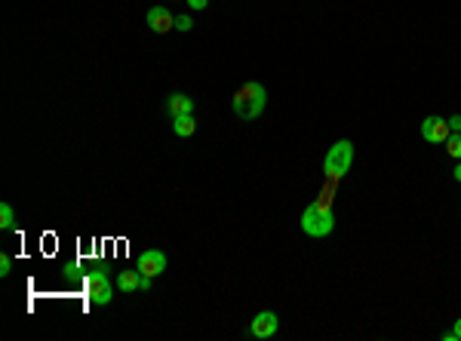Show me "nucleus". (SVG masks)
Segmentation results:
<instances>
[{
  "mask_svg": "<svg viewBox=\"0 0 461 341\" xmlns=\"http://www.w3.org/2000/svg\"><path fill=\"white\" fill-rule=\"evenodd\" d=\"M144 22H148V28L154 31V34H167L169 28H175V16L167 10V6H151L148 16H144Z\"/></svg>",
  "mask_w": 461,
  "mask_h": 341,
  "instance_id": "obj_7",
  "label": "nucleus"
},
{
  "mask_svg": "<svg viewBox=\"0 0 461 341\" xmlns=\"http://www.w3.org/2000/svg\"><path fill=\"white\" fill-rule=\"evenodd\" d=\"M449 135H452L449 120H443V117H425L421 120V139L431 142V145H446Z\"/></svg>",
  "mask_w": 461,
  "mask_h": 341,
  "instance_id": "obj_5",
  "label": "nucleus"
},
{
  "mask_svg": "<svg viewBox=\"0 0 461 341\" xmlns=\"http://www.w3.org/2000/svg\"><path fill=\"white\" fill-rule=\"evenodd\" d=\"M117 289L120 292H138L142 289V271H123L117 277Z\"/></svg>",
  "mask_w": 461,
  "mask_h": 341,
  "instance_id": "obj_10",
  "label": "nucleus"
},
{
  "mask_svg": "<svg viewBox=\"0 0 461 341\" xmlns=\"http://www.w3.org/2000/svg\"><path fill=\"white\" fill-rule=\"evenodd\" d=\"M87 289H89L92 305H108V301L114 298V283L108 280V274H105V271L87 274Z\"/></svg>",
  "mask_w": 461,
  "mask_h": 341,
  "instance_id": "obj_4",
  "label": "nucleus"
},
{
  "mask_svg": "<svg viewBox=\"0 0 461 341\" xmlns=\"http://www.w3.org/2000/svg\"><path fill=\"white\" fill-rule=\"evenodd\" d=\"M277 326H280V320H277L274 311H261L253 317V326H249V332H253V338H271L277 332Z\"/></svg>",
  "mask_w": 461,
  "mask_h": 341,
  "instance_id": "obj_8",
  "label": "nucleus"
},
{
  "mask_svg": "<svg viewBox=\"0 0 461 341\" xmlns=\"http://www.w3.org/2000/svg\"><path fill=\"white\" fill-rule=\"evenodd\" d=\"M335 228V215H332V206L329 203H311V206H305V212H301V231L308 234V237H329Z\"/></svg>",
  "mask_w": 461,
  "mask_h": 341,
  "instance_id": "obj_2",
  "label": "nucleus"
},
{
  "mask_svg": "<svg viewBox=\"0 0 461 341\" xmlns=\"http://www.w3.org/2000/svg\"><path fill=\"white\" fill-rule=\"evenodd\" d=\"M136 267L142 274H148V277H157V274L167 271V255H163L160 249H144V252L138 255Z\"/></svg>",
  "mask_w": 461,
  "mask_h": 341,
  "instance_id": "obj_6",
  "label": "nucleus"
},
{
  "mask_svg": "<svg viewBox=\"0 0 461 341\" xmlns=\"http://www.w3.org/2000/svg\"><path fill=\"white\" fill-rule=\"evenodd\" d=\"M10 271H12V258L10 255H0V277H10Z\"/></svg>",
  "mask_w": 461,
  "mask_h": 341,
  "instance_id": "obj_14",
  "label": "nucleus"
},
{
  "mask_svg": "<svg viewBox=\"0 0 461 341\" xmlns=\"http://www.w3.org/2000/svg\"><path fill=\"white\" fill-rule=\"evenodd\" d=\"M443 341H458V336H455V329H452V332H443Z\"/></svg>",
  "mask_w": 461,
  "mask_h": 341,
  "instance_id": "obj_18",
  "label": "nucleus"
},
{
  "mask_svg": "<svg viewBox=\"0 0 461 341\" xmlns=\"http://www.w3.org/2000/svg\"><path fill=\"white\" fill-rule=\"evenodd\" d=\"M175 28H179V31H191V28H194V22H191V16H179V19H175Z\"/></svg>",
  "mask_w": 461,
  "mask_h": 341,
  "instance_id": "obj_15",
  "label": "nucleus"
},
{
  "mask_svg": "<svg viewBox=\"0 0 461 341\" xmlns=\"http://www.w3.org/2000/svg\"><path fill=\"white\" fill-rule=\"evenodd\" d=\"M194 129H197V123H194V117H191V114H179V117H173V133H175V135L188 139V135H194Z\"/></svg>",
  "mask_w": 461,
  "mask_h": 341,
  "instance_id": "obj_11",
  "label": "nucleus"
},
{
  "mask_svg": "<svg viewBox=\"0 0 461 341\" xmlns=\"http://www.w3.org/2000/svg\"><path fill=\"white\" fill-rule=\"evenodd\" d=\"M265 104H268V89L255 80L243 83L234 93V98H231V108H234V114L240 117V120H259Z\"/></svg>",
  "mask_w": 461,
  "mask_h": 341,
  "instance_id": "obj_1",
  "label": "nucleus"
},
{
  "mask_svg": "<svg viewBox=\"0 0 461 341\" xmlns=\"http://www.w3.org/2000/svg\"><path fill=\"white\" fill-rule=\"evenodd\" d=\"M452 179L461 182V160H458V166H455V173H452Z\"/></svg>",
  "mask_w": 461,
  "mask_h": 341,
  "instance_id": "obj_19",
  "label": "nucleus"
},
{
  "mask_svg": "<svg viewBox=\"0 0 461 341\" xmlns=\"http://www.w3.org/2000/svg\"><path fill=\"white\" fill-rule=\"evenodd\" d=\"M188 3H191V10H206L209 0H188Z\"/></svg>",
  "mask_w": 461,
  "mask_h": 341,
  "instance_id": "obj_17",
  "label": "nucleus"
},
{
  "mask_svg": "<svg viewBox=\"0 0 461 341\" xmlns=\"http://www.w3.org/2000/svg\"><path fill=\"white\" fill-rule=\"evenodd\" d=\"M455 336H458V341H461V320H455Z\"/></svg>",
  "mask_w": 461,
  "mask_h": 341,
  "instance_id": "obj_20",
  "label": "nucleus"
},
{
  "mask_svg": "<svg viewBox=\"0 0 461 341\" xmlns=\"http://www.w3.org/2000/svg\"><path fill=\"white\" fill-rule=\"evenodd\" d=\"M167 114L169 117H179V114H194V98L184 96V93H175L167 98Z\"/></svg>",
  "mask_w": 461,
  "mask_h": 341,
  "instance_id": "obj_9",
  "label": "nucleus"
},
{
  "mask_svg": "<svg viewBox=\"0 0 461 341\" xmlns=\"http://www.w3.org/2000/svg\"><path fill=\"white\" fill-rule=\"evenodd\" d=\"M449 129H452V133H461V114L449 117Z\"/></svg>",
  "mask_w": 461,
  "mask_h": 341,
  "instance_id": "obj_16",
  "label": "nucleus"
},
{
  "mask_svg": "<svg viewBox=\"0 0 461 341\" xmlns=\"http://www.w3.org/2000/svg\"><path fill=\"white\" fill-rule=\"evenodd\" d=\"M351 163H354V145L347 139H339L329 148L326 160H323V173H326L329 182H341L347 175V169H351Z\"/></svg>",
  "mask_w": 461,
  "mask_h": 341,
  "instance_id": "obj_3",
  "label": "nucleus"
},
{
  "mask_svg": "<svg viewBox=\"0 0 461 341\" xmlns=\"http://www.w3.org/2000/svg\"><path fill=\"white\" fill-rule=\"evenodd\" d=\"M446 151H449L455 160H461V133H452L449 139H446Z\"/></svg>",
  "mask_w": 461,
  "mask_h": 341,
  "instance_id": "obj_13",
  "label": "nucleus"
},
{
  "mask_svg": "<svg viewBox=\"0 0 461 341\" xmlns=\"http://www.w3.org/2000/svg\"><path fill=\"white\" fill-rule=\"evenodd\" d=\"M0 228H3V231H12V228H16V212H12L10 203L0 206Z\"/></svg>",
  "mask_w": 461,
  "mask_h": 341,
  "instance_id": "obj_12",
  "label": "nucleus"
}]
</instances>
